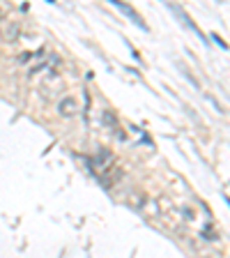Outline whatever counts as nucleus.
Here are the masks:
<instances>
[{"label":"nucleus","mask_w":230,"mask_h":258,"mask_svg":"<svg viewBox=\"0 0 230 258\" xmlns=\"http://www.w3.org/2000/svg\"><path fill=\"white\" fill-rule=\"evenodd\" d=\"M19 32H21L19 23H5V28L0 30V37H3V42H14V39H19Z\"/></svg>","instance_id":"obj_1"},{"label":"nucleus","mask_w":230,"mask_h":258,"mask_svg":"<svg viewBox=\"0 0 230 258\" xmlns=\"http://www.w3.org/2000/svg\"><path fill=\"white\" fill-rule=\"evenodd\" d=\"M58 111L62 113V115H74L76 113V102L71 99V97H67V99H62V102L58 104Z\"/></svg>","instance_id":"obj_2"},{"label":"nucleus","mask_w":230,"mask_h":258,"mask_svg":"<svg viewBox=\"0 0 230 258\" xmlns=\"http://www.w3.org/2000/svg\"><path fill=\"white\" fill-rule=\"evenodd\" d=\"M3 16H5V10H3V7H0V19H3Z\"/></svg>","instance_id":"obj_3"}]
</instances>
